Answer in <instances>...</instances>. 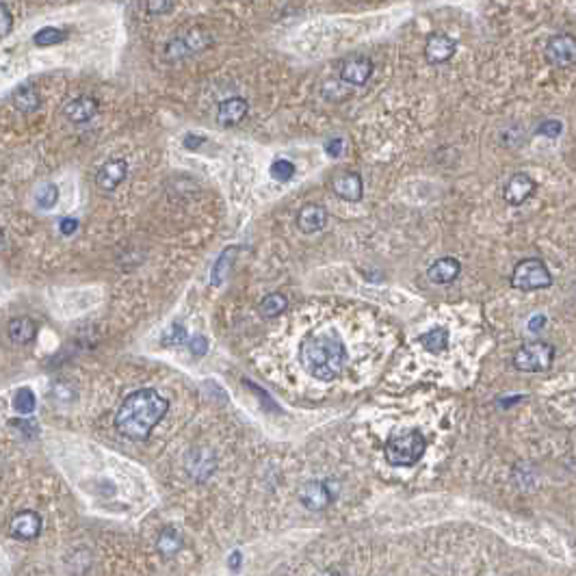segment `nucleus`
Listing matches in <instances>:
<instances>
[{"label":"nucleus","instance_id":"1","mask_svg":"<svg viewBox=\"0 0 576 576\" xmlns=\"http://www.w3.org/2000/svg\"><path fill=\"white\" fill-rule=\"evenodd\" d=\"M169 403L152 388H141L124 398L115 416V427L130 440H145L167 414Z\"/></svg>","mask_w":576,"mask_h":576},{"label":"nucleus","instance_id":"2","mask_svg":"<svg viewBox=\"0 0 576 576\" xmlns=\"http://www.w3.org/2000/svg\"><path fill=\"white\" fill-rule=\"evenodd\" d=\"M301 368L319 382H331L347 364V347L336 331H319L301 340L299 347Z\"/></svg>","mask_w":576,"mask_h":576},{"label":"nucleus","instance_id":"3","mask_svg":"<svg viewBox=\"0 0 576 576\" xmlns=\"http://www.w3.org/2000/svg\"><path fill=\"white\" fill-rule=\"evenodd\" d=\"M425 449H427V440H425L423 431L410 429L405 433H396V435L388 438L386 447H384V455L390 466L410 468L420 461Z\"/></svg>","mask_w":576,"mask_h":576},{"label":"nucleus","instance_id":"4","mask_svg":"<svg viewBox=\"0 0 576 576\" xmlns=\"http://www.w3.org/2000/svg\"><path fill=\"white\" fill-rule=\"evenodd\" d=\"M550 284H552V275L544 264V260L540 258H524L514 267L512 286L516 291L531 293V291H540V288H548Z\"/></svg>","mask_w":576,"mask_h":576},{"label":"nucleus","instance_id":"5","mask_svg":"<svg viewBox=\"0 0 576 576\" xmlns=\"http://www.w3.org/2000/svg\"><path fill=\"white\" fill-rule=\"evenodd\" d=\"M555 362V347L544 340L526 343L514 353V368L522 373H544Z\"/></svg>","mask_w":576,"mask_h":576},{"label":"nucleus","instance_id":"6","mask_svg":"<svg viewBox=\"0 0 576 576\" xmlns=\"http://www.w3.org/2000/svg\"><path fill=\"white\" fill-rule=\"evenodd\" d=\"M338 498V483L334 481H305L299 490V501L310 512H323Z\"/></svg>","mask_w":576,"mask_h":576},{"label":"nucleus","instance_id":"7","mask_svg":"<svg viewBox=\"0 0 576 576\" xmlns=\"http://www.w3.org/2000/svg\"><path fill=\"white\" fill-rule=\"evenodd\" d=\"M210 43H213V37L206 31L193 29L185 37H175L173 41H169L165 48V57H167V61H180V59H187L191 55L206 50Z\"/></svg>","mask_w":576,"mask_h":576},{"label":"nucleus","instance_id":"8","mask_svg":"<svg viewBox=\"0 0 576 576\" xmlns=\"http://www.w3.org/2000/svg\"><path fill=\"white\" fill-rule=\"evenodd\" d=\"M546 59L557 65V68H568L576 61V39L568 33H559V35H552L548 41H546Z\"/></svg>","mask_w":576,"mask_h":576},{"label":"nucleus","instance_id":"9","mask_svg":"<svg viewBox=\"0 0 576 576\" xmlns=\"http://www.w3.org/2000/svg\"><path fill=\"white\" fill-rule=\"evenodd\" d=\"M331 191H334L345 202H360L364 195V185L360 173L356 171H340L334 180H331Z\"/></svg>","mask_w":576,"mask_h":576},{"label":"nucleus","instance_id":"10","mask_svg":"<svg viewBox=\"0 0 576 576\" xmlns=\"http://www.w3.org/2000/svg\"><path fill=\"white\" fill-rule=\"evenodd\" d=\"M455 50H457V43L449 35L431 33L425 43V59L431 65H440V63H447L455 55Z\"/></svg>","mask_w":576,"mask_h":576},{"label":"nucleus","instance_id":"11","mask_svg":"<svg viewBox=\"0 0 576 576\" xmlns=\"http://www.w3.org/2000/svg\"><path fill=\"white\" fill-rule=\"evenodd\" d=\"M533 191H535V182H533V178H531V175H526V173H514L512 178H509L507 187H505L503 197H505V202L509 206H522L526 199L533 195Z\"/></svg>","mask_w":576,"mask_h":576},{"label":"nucleus","instance_id":"12","mask_svg":"<svg viewBox=\"0 0 576 576\" xmlns=\"http://www.w3.org/2000/svg\"><path fill=\"white\" fill-rule=\"evenodd\" d=\"M126 173H128V163L122 161V159H110L106 161L100 171L96 173V185L102 189V191H113L117 189L124 178H126Z\"/></svg>","mask_w":576,"mask_h":576},{"label":"nucleus","instance_id":"13","mask_svg":"<svg viewBox=\"0 0 576 576\" xmlns=\"http://www.w3.org/2000/svg\"><path fill=\"white\" fill-rule=\"evenodd\" d=\"M373 74V61L366 59V57H356L347 61L343 68H340V80L351 85V87H362L368 82Z\"/></svg>","mask_w":576,"mask_h":576},{"label":"nucleus","instance_id":"14","mask_svg":"<svg viewBox=\"0 0 576 576\" xmlns=\"http://www.w3.org/2000/svg\"><path fill=\"white\" fill-rule=\"evenodd\" d=\"M98 113V100L89 98V96H78L74 100H70L63 106V115L65 120H70L72 124H85L94 120Z\"/></svg>","mask_w":576,"mask_h":576},{"label":"nucleus","instance_id":"15","mask_svg":"<svg viewBox=\"0 0 576 576\" xmlns=\"http://www.w3.org/2000/svg\"><path fill=\"white\" fill-rule=\"evenodd\" d=\"M215 468H217V459L206 449L191 451L187 457V470L195 481H206L215 473Z\"/></svg>","mask_w":576,"mask_h":576},{"label":"nucleus","instance_id":"16","mask_svg":"<svg viewBox=\"0 0 576 576\" xmlns=\"http://www.w3.org/2000/svg\"><path fill=\"white\" fill-rule=\"evenodd\" d=\"M41 531V516L37 512H20L13 520H11V535L17 538V540H35Z\"/></svg>","mask_w":576,"mask_h":576},{"label":"nucleus","instance_id":"17","mask_svg":"<svg viewBox=\"0 0 576 576\" xmlns=\"http://www.w3.org/2000/svg\"><path fill=\"white\" fill-rule=\"evenodd\" d=\"M247 110H250V104L243 98H226V100H221L219 106H217V122L221 126L240 124L243 120H245Z\"/></svg>","mask_w":576,"mask_h":576},{"label":"nucleus","instance_id":"18","mask_svg":"<svg viewBox=\"0 0 576 576\" xmlns=\"http://www.w3.org/2000/svg\"><path fill=\"white\" fill-rule=\"evenodd\" d=\"M325 224H327V210L321 204H308L297 215V228L303 234H315L323 230Z\"/></svg>","mask_w":576,"mask_h":576},{"label":"nucleus","instance_id":"19","mask_svg":"<svg viewBox=\"0 0 576 576\" xmlns=\"http://www.w3.org/2000/svg\"><path fill=\"white\" fill-rule=\"evenodd\" d=\"M461 273V264L457 258L453 256H447V258H440L435 260L431 267L427 269V278L433 282V284H451L453 280H457V275Z\"/></svg>","mask_w":576,"mask_h":576},{"label":"nucleus","instance_id":"20","mask_svg":"<svg viewBox=\"0 0 576 576\" xmlns=\"http://www.w3.org/2000/svg\"><path fill=\"white\" fill-rule=\"evenodd\" d=\"M9 338H11V343L13 345H29L33 338H35V331H37V327H35V323H33V319H29V317H17V319H13L11 323H9Z\"/></svg>","mask_w":576,"mask_h":576},{"label":"nucleus","instance_id":"21","mask_svg":"<svg viewBox=\"0 0 576 576\" xmlns=\"http://www.w3.org/2000/svg\"><path fill=\"white\" fill-rule=\"evenodd\" d=\"M236 254H238V247H226L224 252H221V256L217 258L215 267H213V273H210V284L213 286H221V284L226 282Z\"/></svg>","mask_w":576,"mask_h":576},{"label":"nucleus","instance_id":"22","mask_svg":"<svg viewBox=\"0 0 576 576\" xmlns=\"http://www.w3.org/2000/svg\"><path fill=\"white\" fill-rule=\"evenodd\" d=\"M157 546H159V552L163 557H173L182 550V535L173 526H165Z\"/></svg>","mask_w":576,"mask_h":576},{"label":"nucleus","instance_id":"23","mask_svg":"<svg viewBox=\"0 0 576 576\" xmlns=\"http://www.w3.org/2000/svg\"><path fill=\"white\" fill-rule=\"evenodd\" d=\"M13 100L22 113H33V110H37V106H39V92L33 85H22L15 89Z\"/></svg>","mask_w":576,"mask_h":576},{"label":"nucleus","instance_id":"24","mask_svg":"<svg viewBox=\"0 0 576 576\" xmlns=\"http://www.w3.org/2000/svg\"><path fill=\"white\" fill-rule=\"evenodd\" d=\"M420 345H423L429 353L447 351V347H449V331H447V327H433V329H429L427 334L420 336Z\"/></svg>","mask_w":576,"mask_h":576},{"label":"nucleus","instance_id":"25","mask_svg":"<svg viewBox=\"0 0 576 576\" xmlns=\"http://www.w3.org/2000/svg\"><path fill=\"white\" fill-rule=\"evenodd\" d=\"M286 305H288V299L282 293H271L258 303V312L264 319H275L284 312Z\"/></svg>","mask_w":576,"mask_h":576},{"label":"nucleus","instance_id":"26","mask_svg":"<svg viewBox=\"0 0 576 576\" xmlns=\"http://www.w3.org/2000/svg\"><path fill=\"white\" fill-rule=\"evenodd\" d=\"M13 408L17 414H31L37 408V398L31 388H20L13 396Z\"/></svg>","mask_w":576,"mask_h":576},{"label":"nucleus","instance_id":"27","mask_svg":"<svg viewBox=\"0 0 576 576\" xmlns=\"http://www.w3.org/2000/svg\"><path fill=\"white\" fill-rule=\"evenodd\" d=\"M269 171H271V178L273 180H278V182H288L295 175V165L291 163V161H286V159H278V161H273L271 163V167H269Z\"/></svg>","mask_w":576,"mask_h":576},{"label":"nucleus","instance_id":"28","mask_svg":"<svg viewBox=\"0 0 576 576\" xmlns=\"http://www.w3.org/2000/svg\"><path fill=\"white\" fill-rule=\"evenodd\" d=\"M161 343L165 347H180L187 343V327L182 323H173L161 338Z\"/></svg>","mask_w":576,"mask_h":576},{"label":"nucleus","instance_id":"29","mask_svg":"<svg viewBox=\"0 0 576 576\" xmlns=\"http://www.w3.org/2000/svg\"><path fill=\"white\" fill-rule=\"evenodd\" d=\"M59 199V189L55 185H43L37 193H35V202L41 206V208H52Z\"/></svg>","mask_w":576,"mask_h":576},{"label":"nucleus","instance_id":"30","mask_svg":"<svg viewBox=\"0 0 576 576\" xmlns=\"http://www.w3.org/2000/svg\"><path fill=\"white\" fill-rule=\"evenodd\" d=\"M65 39V33L61 29H55V27H46V29H41L37 35H35V43L37 46H52V43H59Z\"/></svg>","mask_w":576,"mask_h":576},{"label":"nucleus","instance_id":"31","mask_svg":"<svg viewBox=\"0 0 576 576\" xmlns=\"http://www.w3.org/2000/svg\"><path fill=\"white\" fill-rule=\"evenodd\" d=\"M561 132H563V124L559 120H546L538 126V135L548 139H557Z\"/></svg>","mask_w":576,"mask_h":576},{"label":"nucleus","instance_id":"32","mask_svg":"<svg viewBox=\"0 0 576 576\" xmlns=\"http://www.w3.org/2000/svg\"><path fill=\"white\" fill-rule=\"evenodd\" d=\"M173 7V0H145V9L152 15H163L169 13Z\"/></svg>","mask_w":576,"mask_h":576},{"label":"nucleus","instance_id":"33","mask_svg":"<svg viewBox=\"0 0 576 576\" xmlns=\"http://www.w3.org/2000/svg\"><path fill=\"white\" fill-rule=\"evenodd\" d=\"M189 349H191V353H193L195 358H202V356H206V353H208V338H206V336H202V334L193 336V338L189 340Z\"/></svg>","mask_w":576,"mask_h":576},{"label":"nucleus","instance_id":"34","mask_svg":"<svg viewBox=\"0 0 576 576\" xmlns=\"http://www.w3.org/2000/svg\"><path fill=\"white\" fill-rule=\"evenodd\" d=\"M50 396L55 398V401H59V403H70L76 394H74V390H72L68 384H57V386L52 388Z\"/></svg>","mask_w":576,"mask_h":576},{"label":"nucleus","instance_id":"35","mask_svg":"<svg viewBox=\"0 0 576 576\" xmlns=\"http://www.w3.org/2000/svg\"><path fill=\"white\" fill-rule=\"evenodd\" d=\"M343 150H345V141H343L340 137H334V139L325 141V152L329 154V157H334V159L340 157Z\"/></svg>","mask_w":576,"mask_h":576},{"label":"nucleus","instance_id":"36","mask_svg":"<svg viewBox=\"0 0 576 576\" xmlns=\"http://www.w3.org/2000/svg\"><path fill=\"white\" fill-rule=\"evenodd\" d=\"M9 31H11V13L3 3H0V35H7Z\"/></svg>","mask_w":576,"mask_h":576},{"label":"nucleus","instance_id":"37","mask_svg":"<svg viewBox=\"0 0 576 576\" xmlns=\"http://www.w3.org/2000/svg\"><path fill=\"white\" fill-rule=\"evenodd\" d=\"M544 325H546V317H544V315L531 317L528 323H526V327H528L531 331H533V334H535V331H540V329H544Z\"/></svg>","mask_w":576,"mask_h":576},{"label":"nucleus","instance_id":"38","mask_svg":"<svg viewBox=\"0 0 576 576\" xmlns=\"http://www.w3.org/2000/svg\"><path fill=\"white\" fill-rule=\"evenodd\" d=\"M76 228H78V221H76V219H63V221H61V234H65V236L74 234Z\"/></svg>","mask_w":576,"mask_h":576},{"label":"nucleus","instance_id":"39","mask_svg":"<svg viewBox=\"0 0 576 576\" xmlns=\"http://www.w3.org/2000/svg\"><path fill=\"white\" fill-rule=\"evenodd\" d=\"M240 563H243V555H240L238 550H234L232 555H230V561H228V566H230V570L238 572V570H240Z\"/></svg>","mask_w":576,"mask_h":576},{"label":"nucleus","instance_id":"40","mask_svg":"<svg viewBox=\"0 0 576 576\" xmlns=\"http://www.w3.org/2000/svg\"><path fill=\"white\" fill-rule=\"evenodd\" d=\"M202 143H204V139H202V137H197V139H195L193 135H189V137L185 139V147H191V150H193V147H197V145H202Z\"/></svg>","mask_w":576,"mask_h":576},{"label":"nucleus","instance_id":"41","mask_svg":"<svg viewBox=\"0 0 576 576\" xmlns=\"http://www.w3.org/2000/svg\"><path fill=\"white\" fill-rule=\"evenodd\" d=\"M317 576H340V572H336V570H323Z\"/></svg>","mask_w":576,"mask_h":576},{"label":"nucleus","instance_id":"42","mask_svg":"<svg viewBox=\"0 0 576 576\" xmlns=\"http://www.w3.org/2000/svg\"><path fill=\"white\" fill-rule=\"evenodd\" d=\"M3 247H5V236L0 234V250H3Z\"/></svg>","mask_w":576,"mask_h":576}]
</instances>
